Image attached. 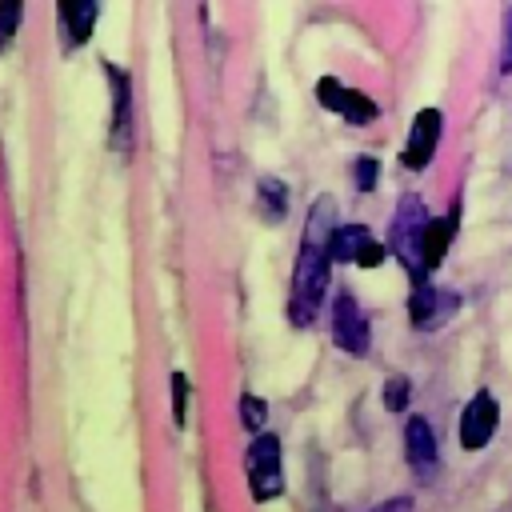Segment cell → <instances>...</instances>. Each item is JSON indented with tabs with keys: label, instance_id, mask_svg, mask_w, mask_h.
<instances>
[{
	"label": "cell",
	"instance_id": "obj_1",
	"mask_svg": "<svg viewBox=\"0 0 512 512\" xmlns=\"http://www.w3.org/2000/svg\"><path fill=\"white\" fill-rule=\"evenodd\" d=\"M320 216H316V228L300 240V252H296V264H292V296H288V316L296 328H308L320 300H324V288H328V248H324V236L320 232Z\"/></svg>",
	"mask_w": 512,
	"mask_h": 512
},
{
	"label": "cell",
	"instance_id": "obj_2",
	"mask_svg": "<svg viewBox=\"0 0 512 512\" xmlns=\"http://www.w3.org/2000/svg\"><path fill=\"white\" fill-rule=\"evenodd\" d=\"M424 228H428V212L420 204V196L404 192L392 208V224H388V256H396L412 280H428L424 268Z\"/></svg>",
	"mask_w": 512,
	"mask_h": 512
},
{
	"label": "cell",
	"instance_id": "obj_3",
	"mask_svg": "<svg viewBox=\"0 0 512 512\" xmlns=\"http://www.w3.org/2000/svg\"><path fill=\"white\" fill-rule=\"evenodd\" d=\"M244 476L256 504H272L284 496V460H280V436L256 432L244 448Z\"/></svg>",
	"mask_w": 512,
	"mask_h": 512
},
{
	"label": "cell",
	"instance_id": "obj_4",
	"mask_svg": "<svg viewBox=\"0 0 512 512\" xmlns=\"http://www.w3.org/2000/svg\"><path fill=\"white\" fill-rule=\"evenodd\" d=\"M324 248H328V260H332V264L380 268V264L388 260V248L368 232V224H356V220H348V224H336V220H332V228H328V236H324Z\"/></svg>",
	"mask_w": 512,
	"mask_h": 512
},
{
	"label": "cell",
	"instance_id": "obj_5",
	"mask_svg": "<svg viewBox=\"0 0 512 512\" xmlns=\"http://www.w3.org/2000/svg\"><path fill=\"white\" fill-rule=\"evenodd\" d=\"M328 332L332 344L348 356H368L372 352V324L364 316V308L356 304L352 292H336L332 296V316H328Z\"/></svg>",
	"mask_w": 512,
	"mask_h": 512
},
{
	"label": "cell",
	"instance_id": "obj_6",
	"mask_svg": "<svg viewBox=\"0 0 512 512\" xmlns=\"http://www.w3.org/2000/svg\"><path fill=\"white\" fill-rule=\"evenodd\" d=\"M500 428V400L488 392V388H476L472 400L460 408V420H456V440L464 452H480L488 448V440L496 436Z\"/></svg>",
	"mask_w": 512,
	"mask_h": 512
},
{
	"label": "cell",
	"instance_id": "obj_7",
	"mask_svg": "<svg viewBox=\"0 0 512 512\" xmlns=\"http://www.w3.org/2000/svg\"><path fill=\"white\" fill-rule=\"evenodd\" d=\"M460 308V296L432 284L428 280H412V296H408V316H412V328L420 332H432V328H444Z\"/></svg>",
	"mask_w": 512,
	"mask_h": 512
},
{
	"label": "cell",
	"instance_id": "obj_8",
	"mask_svg": "<svg viewBox=\"0 0 512 512\" xmlns=\"http://www.w3.org/2000/svg\"><path fill=\"white\" fill-rule=\"evenodd\" d=\"M316 100H320V108L336 112L340 120H348V124H356V128L376 120V100H372L368 92H360V88H348V84L336 80V76H320V80H316Z\"/></svg>",
	"mask_w": 512,
	"mask_h": 512
},
{
	"label": "cell",
	"instance_id": "obj_9",
	"mask_svg": "<svg viewBox=\"0 0 512 512\" xmlns=\"http://www.w3.org/2000/svg\"><path fill=\"white\" fill-rule=\"evenodd\" d=\"M440 132H444V112L440 108H420L412 116V128H408V140L400 148V164L408 172H424L440 148Z\"/></svg>",
	"mask_w": 512,
	"mask_h": 512
},
{
	"label": "cell",
	"instance_id": "obj_10",
	"mask_svg": "<svg viewBox=\"0 0 512 512\" xmlns=\"http://www.w3.org/2000/svg\"><path fill=\"white\" fill-rule=\"evenodd\" d=\"M104 76H108V92H112V108H108V140L116 152L132 148V76L104 60Z\"/></svg>",
	"mask_w": 512,
	"mask_h": 512
},
{
	"label": "cell",
	"instance_id": "obj_11",
	"mask_svg": "<svg viewBox=\"0 0 512 512\" xmlns=\"http://www.w3.org/2000/svg\"><path fill=\"white\" fill-rule=\"evenodd\" d=\"M404 460L412 464V472L428 476L440 460V444H436V428L424 416H408L404 424Z\"/></svg>",
	"mask_w": 512,
	"mask_h": 512
},
{
	"label": "cell",
	"instance_id": "obj_12",
	"mask_svg": "<svg viewBox=\"0 0 512 512\" xmlns=\"http://www.w3.org/2000/svg\"><path fill=\"white\" fill-rule=\"evenodd\" d=\"M56 8H60V28H64L68 48L88 44L96 16H100V0H56Z\"/></svg>",
	"mask_w": 512,
	"mask_h": 512
},
{
	"label": "cell",
	"instance_id": "obj_13",
	"mask_svg": "<svg viewBox=\"0 0 512 512\" xmlns=\"http://www.w3.org/2000/svg\"><path fill=\"white\" fill-rule=\"evenodd\" d=\"M452 240H456V208L448 216H428V228H424V268H428V276L444 264Z\"/></svg>",
	"mask_w": 512,
	"mask_h": 512
},
{
	"label": "cell",
	"instance_id": "obj_14",
	"mask_svg": "<svg viewBox=\"0 0 512 512\" xmlns=\"http://www.w3.org/2000/svg\"><path fill=\"white\" fill-rule=\"evenodd\" d=\"M256 200H260V216L264 220H284L288 216V188H284V180L264 176L256 184Z\"/></svg>",
	"mask_w": 512,
	"mask_h": 512
},
{
	"label": "cell",
	"instance_id": "obj_15",
	"mask_svg": "<svg viewBox=\"0 0 512 512\" xmlns=\"http://www.w3.org/2000/svg\"><path fill=\"white\" fill-rule=\"evenodd\" d=\"M24 28V0H0V52L20 36Z\"/></svg>",
	"mask_w": 512,
	"mask_h": 512
},
{
	"label": "cell",
	"instance_id": "obj_16",
	"mask_svg": "<svg viewBox=\"0 0 512 512\" xmlns=\"http://www.w3.org/2000/svg\"><path fill=\"white\" fill-rule=\"evenodd\" d=\"M236 416H240V424H244L248 432H260V424H264V416H268V400L256 396V392H244L240 404H236Z\"/></svg>",
	"mask_w": 512,
	"mask_h": 512
},
{
	"label": "cell",
	"instance_id": "obj_17",
	"mask_svg": "<svg viewBox=\"0 0 512 512\" xmlns=\"http://www.w3.org/2000/svg\"><path fill=\"white\" fill-rule=\"evenodd\" d=\"M412 400V380L408 376H388L384 380V408L388 412H404Z\"/></svg>",
	"mask_w": 512,
	"mask_h": 512
},
{
	"label": "cell",
	"instance_id": "obj_18",
	"mask_svg": "<svg viewBox=\"0 0 512 512\" xmlns=\"http://www.w3.org/2000/svg\"><path fill=\"white\" fill-rule=\"evenodd\" d=\"M376 180H380V160L376 156H356L352 160V184H356V192H372Z\"/></svg>",
	"mask_w": 512,
	"mask_h": 512
},
{
	"label": "cell",
	"instance_id": "obj_19",
	"mask_svg": "<svg viewBox=\"0 0 512 512\" xmlns=\"http://www.w3.org/2000/svg\"><path fill=\"white\" fill-rule=\"evenodd\" d=\"M188 400H192L188 376L184 372H172V420H176V428H184V420H188Z\"/></svg>",
	"mask_w": 512,
	"mask_h": 512
},
{
	"label": "cell",
	"instance_id": "obj_20",
	"mask_svg": "<svg viewBox=\"0 0 512 512\" xmlns=\"http://www.w3.org/2000/svg\"><path fill=\"white\" fill-rule=\"evenodd\" d=\"M412 508V500L408 496H400V500H388V504H380L376 512H408Z\"/></svg>",
	"mask_w": 512,
	"mask_h": 512
},
{
	"label": "cell",
	"instance_id": "obj_21",
	"mask_svg": "<svg viewBox=\"0 0 512 512\" xmlns=\"http://www.w3.org/2000/svg\"><path fill=\"white\" fill-rule=\"evenodd\" d=\"M504 72H512V16H508V40H504Z\"/></svg>",
	"mask_w": 512,
	"mask_h": 512
}]
</instances>
